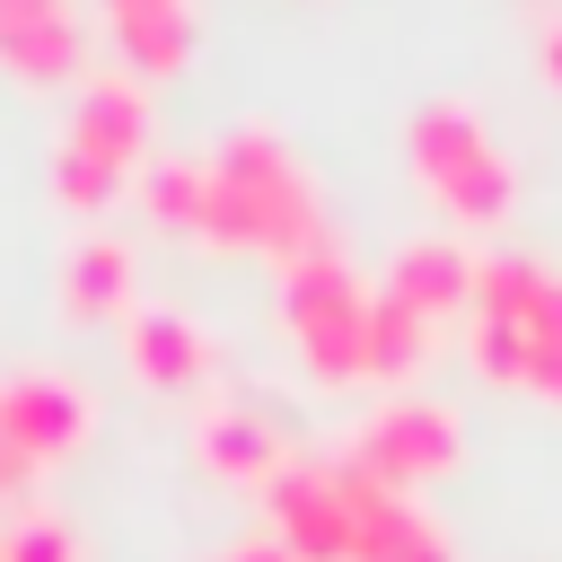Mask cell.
<instances>
[{"label":"cell","instance_id":"obj_10","mask_svg":"<svg viewBox=\"0 0 562 562\" xmlns=\"http://www.w3.org/2000/svg\"><path fill=\"white\" fill-rule=\"evenodd\" d=\"M474 316L509 325V334H536V342H562V263H544V255H483L474 263Z\"/></svg>","mask_w":562,"mask_h":562},{"label":"cell","instance_id":"obj_15","mask_svg":"<svg viewBox=\"0 0 562 562\" xmlns=\"http://www.w3.org/2000/svg\"><path fill=\"white\" fill-rule=\"evenodd\" d=\"M386 299H404L413 316L474 307V255H465L457 237H413V246H395V263H386Z\"/></svg>","mask_w":562,"mask_h":562},{"label":"cell","instance_id":"obj_18","mask_svg":"<svg viewBox=\"0 0 562 562\" xmlns=\"http://www.w3.org/2000/svg\"><path fill=\"white\" fill-rule=\"evenodd\" d=\"M422 360H430V316H413L404 299L378 290V299H369V378L395 386V378H413Z\"/></svg>","mask_w":562,"mask_h":562},{"label":"cell","instance_id":"obj_7","mask_svg":"<svg viewBox=\"0 0 562 562\" xmlns=\"http://www.w3.org/2000/svg\"><path fill=\"white\" fill-rule=\"evenodd\" d=\"M342 501H351V562H457L448 527H439L413 492L378 483V474L351 465V457H342Z\"/></svg>","mask_w":562,"mask_h":562},{"label":"cell","instance_id":"obj_8","mask_svg":"<svg viewBox=\"0 0 562 562\" xmlns=\"http://www.w3.org/2000/svg\"><path fill=\"white\" fill-rule=\"evenodd\" d=\"M0 439H9L35 474H53V465L88 439V395H79L61 369H18V378H0Z\"/></svg>","mask_w":562,"mask_h":562},{"label":"cell","instance_id":"obj_9","mask_svg":"<svg viewBox=\"0 0 562 562\" xmlns=\"http://www.w3.org/2000/svg\"><path fill=\"white\" fill-rule=\"evenodd\" d=\"M88 61L79 0H0V70L18 88H61Z\"/></svg>","mask_w":562,"mask_h":562},{"label":"cell","instance_id":"obj_22","mask_svg":"<svg viewBox=\"0 0 562 562\" xmlns=\"http://www.w3.org/2000/svg\"><path fill=\"white\" fill-rule=\"evenodd\" d=\"M544 79H553V88H562V18H553V26H544Z\"/></svg>","mask_w":562,"mask_h":562},{"label":"cell","instance_id":"obj_4","mask_svg":"<svg viewBox=\"0 0 562 562\" xmlns=\"http://www.w3.org/2000/svg\"><path fill=\"white\" fill-rule=\"evenodd\" d=\"M369 281L342 263V246H316L281 263V334L307 360L316 386H360L369 378Z\"/></svg>","mask_w":562,"mask_h":562},{"label":"cell","instance_id":"obj_14","mask_svg":"<svg viewBox=\"0 0 562 562\" xmlns=\"http://www.w3.org/2000/svg\"><path fill=\"white\" fill-rule=\"evenodd\" d=\"M123 307H132V237L88 228V237L70 246V263H61V316H70V325H105V316H123Z\"/></svg>","mask_w":562,"mask_h":562},{"label":"cell","instance_id":"obj_3","mask_svg":"<svg viewBox=\"0 0 562 562\" xmlns=\"http://www.w3.org/2000/svg\"><path fill=\"white\" fill-rule=\"evenodd\" d=\"M404 158H413V184L430 193V211H448L457 228H492V220H509V202H518V176H509L492 123H483L465 97H430V105L404 123Z\"/></svg>","mask_w":562,"mask_h":562},{"label":"cell","instance_id":"obj_11","mask_svg":"<svg viewBox=\"0 0 562 562\" xmlns=\"http://www.w3.org/2000/svg\"><path fill=\"white\" fill-rule=\"evenodd\" d=\"M105 35H114V70L149 79H184L193 70V0H97Z\"/></svg>","mask_w":562,"mask_h":562},{"label":"cell","instance_id":"obj_1","mask_svg":"<svg viewBox=\"0 0 562 562\" xmlns=\"http://www.w3.org/2000/svg\"><path fill=\"white\" fill-rule=\"evenodd\" d=\"M211 255H272V263H299L325 237V193L316 176L299 167V149L263 123H237L220 149H211V211H202V237Z\"/></svg>","mask_w":562,"mask_h":562},{"label":"cell","instance_id":"obj_13","mask_svg":"<svg viewBox=\"0 0 562 562\" xmlns=\"http://www.w3.org/2000/svg\"><path fill=\"white\" fill-rule=\"evenodd\" d=\"M123 351H132V369H140L149 386H202L211 360H220V342H211L202 316H184V307H132Z\"/></svg>","mask_w":562,"mask_h":562},{"label":"cell","instance_id":"obj_20","mask_svg":"<svg viewBox=\"0 0 562 562\" xmlns=\"http://www.w3.org/2000/svg\"><path fill=\"white\" fill-rule=\"evenodd\" d=\"M211 562H290V553H281L272 536H237V544H220Z\"/></svg>","mask_w":562,"mask_h":562},{"label":"cell","instance_id":"obj_12","mask_svg":"<svg viewBox=\"0 0 562 562\" xmlns=\"http://www.w3.org/2000/svg\"><path fill=\"white\" fill-rule=\"evenodd\" d=\"M193 457H202L220 483H246V492H263V483L290 465L272 413H255V404H211V413L193 422Z\"/></svg>","mask_w":562,"mask_h":562},{"label":"cell","instance_id":"obj_21","mask_svg":"<svg viewBox=\"0 0 562 562\" xmlns=\"http://www.w3.org/2000/svg\"><path fill=\"white\" fill-rule=\"evenodd\" d=\"M26 483H35V465H26V457H18V448H9V439H0V501H18V492H26Z\"/></svg>","mask_w":562,"mask_h":562},{"label":"cell","instance_id":"obj_19","mask_svg":"<svg viewBox=\"0 0 562 562\" xmlns=\"http://www.w3.org/2000/svg\"><path fill=\"white\" fill-rule=\"evenodd\" d=\"M0 562H79V544H70L61 518H18L9 544H0Z\"/></svg>","mask_w":562,"mask_h":562},{"label":"cell","instance_id":"obj_16","mask_svg":"<svg viewBox=\"0 0 562 562\" xmlns=\"http://www.w3.org/2000/svg\"><path fill=\"white\" fill-rule=\"evenodd\" d=\"M465 360H474L492 386H527V395L562 404V342H536V334H509V325H483V316H474Z\"/></svg>","mask_w":562,"mask_h":562},{"label":"cell","instance_id":"obj_17","mask_svg":"<svg viewBox=\"0 0 562 562\" xmlns=\"http://www.w3.org/2000/svg\"><path fill=\"white\" fill-rule=\"evenodd\" d=\"M140 211L176 237H202V211H211V158H149L140 167Z\"/></svg>","mask_w":562,"mask_h":562},{"label":"cell","instance_id":"obj_6","mask_svg":"<svg viewBox=\"0 0 562 562\" xmlns=\"http://www.w3.org/2000/svg\"><path fill=\"white\" fill-rule=\"evenodd\" d=\"M272 544L290 562H351V501H342V457H290L263 483Z\"/></svg>","mask_w":562,"mask_h":562},{"label":"cell","instance_id":"obj_5","mask_svg":"<svg viewBox=\"0 0 562 562\" xmlns=\"http://www.w3.org/2000/svg\"><path fill=\"white\" fill-rule=\"evenodd\" d=\"M351 465H369L378 483H395V492H413V483H439L448 465H457V413L448 404H430V395H386V404H369L360 413V430H351V448H342Z\"/></svg>","mask_w":562,"mask_h":562},{"label":"cell","instance_id":"obj_2","mask_svg":"<svg viewBox=\"0 0 562 562\" xmlns=\"http://www.w3.org/2000/svg\"><path fill=\"white\" fill-rule=\"evenodd\" d=\"M149 167V88L132 70H88L53 149V193L61 211H105L132 176Z\"/></svg>","mask_w":562,"mask_h":562}]
</instances>
